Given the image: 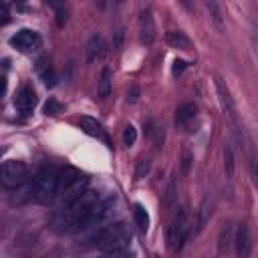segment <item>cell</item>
Segmentation results:
<instances>
[{"mask_svg":"<svg viewBox=\"0 0 258 258\" xmlns=\"http://www.w3.org/2000/svg\"><path fill=\"white\" fill-rule=\"evenodd\" d=\"M93 240L105 254H125L129 250V244H131V234H129L127 226L123 222H117V224L105 226V228H99L97 234L93 236Z\"/></svg>","mask_w":258,"mask_h":258,"instance_id":"1","label":"cell"},{"mask_svg":"<svg viewBox=\"0 0 258 258\" xmlns=\"http://www.w3.org/2000/svg\"><path fill=\"white\" fill-rule=\"evenodd\" d=\"M30 192H32V198H35L39 204L51 202L59 192V170L53 168V166L39 170L37 176L32 178Z\"/></svg>","mask_w":258,"mask_h":258,"instance_id":"2","label":"cell"},{"mask_svg":"<svg viewBox=\"0 0 258 258\" xmlns=\"http://www.w3.org/2000/svg\"><path fill=\"white\" fill-rule=\"evenodd\" d=\"M190 226H192V216H190V208L182 206L176 214V218L170 224V230H168V246L178 252L182 250L188 234H190Z\"/></svg>","mask_w":258,"mask_h":258,"instance_id":"3","label":"cell"},{"mask_svg":"<svg viewBox=\"0 0 258 258\" xmlns=\"http://www.w3.org/2000/svg\"><path fill=\"white\" fill-rule=\"evenodd\" d=\"M214 85H216V95H218V101H220V107L224 111V115L230 119L234 131L238 133V141L242 143V135H240V123H238V113H236V105H234V99L230 95V89L228 85L224 83V79L220 75L214 77Z\"/></svg>","mask_w":258,"mask_h":258,"instance_id":"4","label":"cell"},{"mask_svg":"<svg viewBox=\"0 0 258 258\" xmlns=\"http://www.w3.org/2000/svg\"><path fill=\"white\" fill-rule=\"evenodd\" d=\"M26 176H28V170L22 161L10 159L2 164V186L4 188H8V190L20 188L26 182Z\"/></svg>","mask_w":258,"mask_h":258,"instance_id":"5","label":"cell"},{"mask_svg":"<svg viewBox=\"0 0 258 258\" xmlns=\"http://www.w3.org/2000/svg\"><path fill=\"white\" fill-rule=\"evenodd\" d=\"M10 45L22 53H35L41 49V37L39 32L30 30V28H22L18 30L14 37H10Z\"/></svg>","mask_w":258,"mask_h":258,"instance_id":"6","label":"cell"},{"mask_svg":"<svg viewBox=\"0 0 258 258\" xmlns=\"http://www.w3.org/2000/svg\"><path fill=\"white\" fill-rule=\"evenodd\" d=\"M139 41L143 45H151L155 41V20L149 6L139 12Z\"/></svg>","mask_w":258,"mask_h":258,"instance_id":"7","label":"cell"},{"mask_svg":"<svg viewBox=\"0 0 258 258\" xmlns=\"http://www.w3.org/2000/svg\"><path fill=\"white\" fill-rule=\"evenodd\" d=\"M37 103H39V99H37V93L32 87H22L14 97V105L22 115H30L35 111Z\"/></svg>","mask_w":258,"mask_h":258,"instance_id":"8","label":"cell"},{"mask_svg":"<svg viewBox=\"0 0 258 258\" xmlns=\"http://www.w3.org/2000/svg\"><path fill=\"white\" fill-rule=\"evenodd\" d=\"M234 244H236V254H238L240 258L250 256V252H252V242H250V230H248L246 224H240V226H238Z\"/></svg>","mask_w":258,"mask_h":258,"instance_id":"9","label":"cell"},{"mask_svg":"<svg viewBox=\"0 0 258 258\" xmlns=\"http://www.w3.org/2000/svg\"><path fill=\"white\" fill-rule=\"evenodd\" d=\"M85 51H87V63H95L97 59H101L105 55V41L99 32H95V35L89 37Z\"/></svg>","mask_w":258,"mask_h":258,"instance_id":"10","label":"cell"},{"mask_svg":"<svg viewBox=\"0 0 258 258\" xmlns=\"http://www.w3.org/2000/svg\"><path fill=\"white\" fill-rule=\"evenodd\" d=\"M87 184H89V180H87L85 176H81L75 184H71L67 190H63V192H61L63 204H71V202H75L77 198H81L83 194L87 192Z\"/></svg>","mask_w":258,"mask_h":258,"instance_id":"11","label":"cell"},{"mask_svg":"<svg viewBox=\"0 0 258 258\" xmlns=\"http://www.w3.org/2000/svg\"><path fill=\"white\" fill-rule=\"evenodd\" d=\"M204 2V8L208 12V18L212 22V26L218 30V32H224V14H222V8L218 4V0H202Z\"/></svg>","mask_w":258,"mask_h":258,"instance_id":"12","label":"cell"},{"mask_svg":"<svg viewBox=\"0 0 258 258\" xmlns=\"http://www.w3.org/2000/svg\"><path fill=\"white\" fill-rule=\"evenodd\" d=\"M79 123H81V129H83L85 133H89V135H93V137H97V139L109 143V137H107V133H105L103 125L97 121V119H93V117H81Z\"/></svg>","mask_w":258,"mask_h":258,"instance_id":"13","label":"cell"},{"mask_svg":"<svg viewBox=\"0 0 258 258\" xmlns=\"http://www.w3.org/2000/svg\"><path fill=\"white\" fill-rule=\"evenodd\" d=\"M166 43L172 49H180V51H190L192 49V41L184 35L182 30H170V32H166Z\"/></svg>","mask_w":258,"mask_h":258,"instance_id":"14","label":"cell"},{"mask_svg":"<svg viewBox=\"0 0 258 258\" xmlns=\"http://www.w3.org/2000/svg\"><path fill=\"white\" fill-rule=\"evenodd\" d=\"M196 113H198L196 103H182V105L178 107V111H176V125H178V127L188 125L194 117H196Z\"/></svg>","mask_w":258,"mask_h":258,"instance_id":"15","label":"cell"},{"mask_svg":"<svg viewBox=\"0 0 258 258\" xmlns=\"http://www.w3.org/2000/svg\"><path fill=\"white\" fill-rule=\"evenodd\" d=\"M81 178V172L75 170V168H64L59 172V192L63 190H67L71 184H75L77 180Z\"/></svg>","mask_w":258,"mask_h":258,"instance_id":"16","label":"cell"},{"mask_svg":"<svg viewBox=\"0 0 258 258\" xmlns=\"http://www.w3.org/2000/svg\"><path fill=\"white\" fill-rule=\"evenodd\" d=\"M111 85H113V73L109 67H103L101 71V77H99V95L101 99H107L111 95Z\"/></svg>","mask_w":258,"mask_h":258,"instance_id":"17","label":"cell"},{"mask_svg":"<svg viewBox=\"0 0 258 258\" xmlns=\"http://www.w3.org/2000/svg\"><path fill=\"white\" fill-rule=\"evenodd\" d=\"M133 220H135L137 228L141 232H147V228H149V214H147L143 204H135L133 206Z\"/></svg>","mask_w":258,"mask_h":258,"instance_id":"18","label":"cell"},{"mask_svg":"<svg viewBox=\"0 0 258 258\" xmlns=\"http://www.w3.org/2000/svg\"><path fill=\"white\" fill-rule=\"evenodd\" d=\"M145 133L155 143V147H161V143H164V129H161L155 121H147L145 123Z\"/></svg>","mask_w":258,"mask_h":258,"instance_id":"19","label":"cell"},{"mask_svg":"<svg viewBox=\"0 0 258 258\" xmlns=\"http://www.w3.org/2000/svg\"><path fill=\"white\" fill-rule=\"evenodd\" d=\"M39 75H41V79H43V83L47 85V87H53L55 83H57V77H55V71H53V67L47 63V61H39Z\"/></svg>","mask_w":258,"mask_h":258,"instance_id":"20","label":"cell"},{"mask_svg":"<svg viewBox=\"0 0 258 258\" xmlns=\"http://www.w3.org/2000/svg\"><path fill=\"white\" fill-rule=\"evenodd\" d=\"M230 244H232V228L226 224L224 228L220 230V236H218V252L226 254V252H228V248H230Z\"/></svg>","mask_w":258,"mask_h":258,"instance_id":"21","label":"cell"},{"mask_svg":"<svg viewBox=\"0 0 258 258\" xmlns=\"http://www.w3.org/2000/svg\"><path fill=\"white\" fill-rule=\"evenodd\" d=\"M210 202L208 200H204L202 204H200V208H198V220H196V234H200L202 230H204V226L208 224V220H210Z\"/></svg>","mask_w":258,"mask_h":258,"instance_id":"22","label":"cell"},{"mask_svg":"<svg viewBox=\"0 0 258 258\" xmlns=\"http://www.w3.org/2000/svg\"><path fill=\"white\" fill-rule=\"evenodd\" d=\"M224 170H226V176H228V178H232L234 170H236L234 151H232V145H228V143L224 145Z\"/></svg>","mask_w":258,"mask_h":258,"instance_id":"23","label":"cell"},{"mask_svg":"<svg viewBox=\"0 0 258 258\" xmlns=\"http://www.w3.org/2000/svg\"><path fill=\"white\" fill-rule=\"evenodd\" d=\"M192 164H194L192 151H190V149H184V151H182V157H180V172H182V176H188V174H190Z\"/></svg>","mask_w":258,"mask_h":258,"instance_id":"24","label":"cell"},{"mask_svg":"<svg viewBox=\"0 0 258 258\" xmlns=\"http://www.w3.org/2000/svg\"><path fill=\"white\" fill-rule=\"evenodd\" d=\"M135 141H137V129L133 125H127L123 131V145L131 147V145H135Z\"/></svg>","mask_w":258,"mask_h":258,"instance_id":"25","label":"cell"},{"mask_svg":"<svg viewBox=\"0 0 258 258\" xmlns=\"http://www.w3.org/2000/svg\"><path fill=\"white\" fill-rule=\"evenodd\" d=\"M149 170H151V161L149 159H141L137 164V168H135V182H141L149 174Z\"/></svg>","mask_w":258,"mask_h":258,"instance_id":"26","label":"cell"},{"mask_svg":"<svg viewBox=\"0 0 258 258\" xmlns=\"http://www.w3.org/2000/svg\"><path fill=\"white\" fill-rule=\"evenodd\" d=\"M45 113L47 115H59V113H63V105L59 101H55V99H49L45 103Z\"/></svg>","mask_w":258,"mask_h":258,"instance_id":"27","label":"cell"},{"mask_svg":"<svg viewBox=\"0 0 258 258\" xmlns=\"http://www.w3.org/2000/svg\"><path fill=\"white\" fill-rule=\"evenodd\" d=\"M57 14V24L63 28L64 24H67L69 22V6H64V8H61V10H57L55 12Z\"/></svg>","mask_w":258,"mask_h":258,"instance_id":"28","label":"cell"},{"mask_svg":"<svg viewBox=\"0 0 258 258\" xmlns=\"http://www.w3.org/2000/svg\"><path fill=\"white\" fill-rule=\"evenodd\" d=\"M250 45H252V57H254V63H256V67H258V28L252 30Z\"/></svg>","mask_w":258,"mask_h":258,"instance_id":"29","label":"cell"},{"mask_svg":"<svg viewBox=\"0 0 258 258\" xmlns=\"http://www.w3.org/2000/svg\"><path fill=\"white\" fill-rule=\"evenodd\" d=\"M250 176H252L254 186L258 188V161H256L254 157H250Z\"/></svg>","mask_w":258,"mask_h":258,"instance_id":"30","label":"cell"},{"mask_svg":"<svg viewBox=\"0 0 258 258\" xmlns=\"http://www.w3.org/2000/svg\"><path fill=\"white\" fill-rule=\"evenodd\" d=\"M137 97H139V89H137V85H131V89L127 91V101L129 103H135Z\"/></svg>","mask_w":258,"mask_h":258,"instance_id":"31","label":"cell"},{"mask_svg":"<svg viewBox=\"0 0 258 258\" xmlns=\"http://www.w3.org/2000/svg\"><path fill=\"white\" fill-rule=\"evenodd\" d=\"M174 190H176V184L172 182V184L168 186V190H166V198H164V204H166V206H170V204L174 202Z\"/></svg>","mask_w":258,"mask_h":258,"instance_id":"32","label":"cell"},{"mask_svg":"<svg viewBox=\"0 0 258 258\" xmlns=\"http://www.w3.org/2000/svg\"><path fill=\"white\" fill-rule=\"evenodd\" d=\"M186 67H188V64H186V61H174V67H172V71H174V75H182L184 71H186Z\"/></svg>","mask_w":258,"mask_h":258,"instance_id":"33","label":"cell"},{"mask_svg":"<svg viewBox=\"0 0 258 258\" xmlns=\"http://www.w3.org/2000/svg\"><path fill=\"white\" fill-rule=\"evenodd\" d=\"M45 2H47V6H51L55 12L57 10H61V8H64V6H67V4H64V0H45Z\"/></svg>","mask_w":258,"mask_h":258,"instance_id":"34","label":"cell"},{"mask_svg":"<svg viewBox=\"0 0 258 258\" xmlns=\"http://www.w3.org/2000/svg\"><path fill=\"white\" fill-rule=\"evenodd\" d=\"M178 2H180V6H182L186 12L194 14V0H178Z\"/></svg>","mask_w":258,"mask_h":258,"instance_id":"35","label":"cell"},{"mask_svg":"<svg viewBox=\"0 0 258 258\" xmlns=\"http://www.w3.org/2000/svg\"><path fill=\"white\" fill-rule=\"evenodd\" d=\"M121 41H123V30H117V35H115V41H113V49H121Z\"/></svg>","mask_w":258,"mask_h":258,"instance_id":"36","label":"cell"},{"mask_svg":"<svg viewBox=\"0 0 258 258\" xmlns=\"http://www.w3.org/2000/svg\"><path fill=\"white\" fill-rule=\"evenodd\" d=\"M115 2H117V4H121V2H125V0H115Z\"/></svg>","mask_w":258,"mask_h":258,"instance_id":"37","label":"cell"},{"mask_svg":"<svg viewBox=\"0 0 258 258\" xmlns=\"http://www.w3.org/2000/svg\"><path fill=\"white\" fill-rule=\"evenodd\" d=\"M16 2H26V0H16Z\"/></svg>","mask_w":258,"mask_h":258,"instance_id":"38","label":"cell"}]
</instances>
